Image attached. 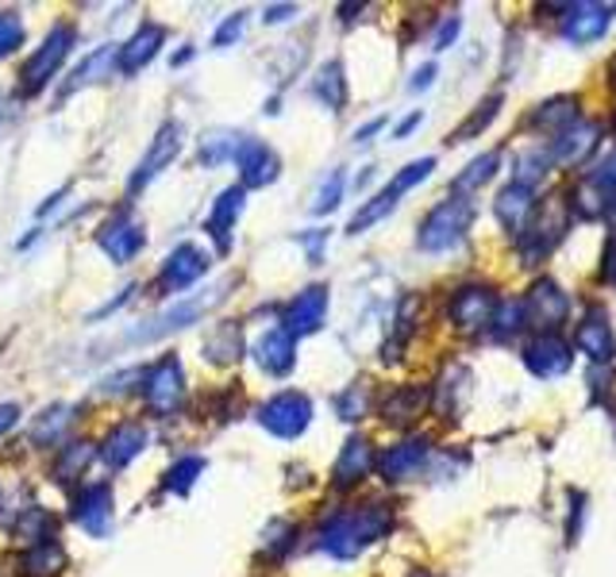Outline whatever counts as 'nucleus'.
<instances>
[{
    "label": "nucleus",
    "instance_id": "obj_49",
    "mask_svg": "<svg viewBox=\"0 0 616 577\" xmlns=\"http://www.w3.org/2000/svg\"><path fill=\"white\" fill-rule=\"evenodd\" d=\"M602 281H605V286H616V239H609V247H605V266H602Z\"/></svg>",
    "mask_w": 616,
    "mask_h": 577
},
{
    "label": "nucleus",
    "instance_id": "obj_7",
    "mask_svg": "<svg viewBox=\"0 0 616 577\" xmlns=\"http://www.w3.org/2000/svg\"><path fill=\"white\" fill-rule=\"evenodd\" d=\"M258 424L274 439H301L312 424V401L297 389H281L270 401L258 404Z\"/></svg>",
    "mask_w": 616,
    "mask_h": 577
},
{
    "label": "nucleus",
    "instance_id": "obj_27",
    "mask_svg": "<svg viewBox=\"0 0 616 577\" xmlns=\"http://www.w3.org/2000/svg\"><path fill=\"white\" fill-rule=\"evenodd\" d=\"M594 146H597V124H582V120H574L571 127H563V132L551 140V146H547L551 166H555V162H563V166H574V162L586 158Z\"/></svg>",
    "mask_w": 616,
    "mask_h": 577
},
{
    "label": "nucleus",
    "instance_id": "obj_23",
    "mask_svg": "<svg viewBox=\"0 0 616 577\" xmlns=\"http://www.w3.org/2000/svg\"><path fill=\"white\" fill-rule=\"evenodd\" d=\"M243 205H247V189H243V185H228V189L213 200V213H208V219H205V231L216 239V250H220V255H228L232 250V227H235V219L243 216Z\"/></svg>",
    "mask_w": 616,
    "mask_h": 577
},
{
    "label": "nucleus",
    "instance_id": "obj_40",
    "mask_svg": "<svg viewBox=\"0 0 616 577\" xmlns=\"http://www.w3.org/2000/svg\"><path fill=\"white\" fill-rule=\"evenodd\" d=\"M294 547H297V524H289V519H274V524L266 527V535H263V550H266V558H274V563H281V558H286Z\"/></svg>",
    "mask_w": 616,
    "mask_h": 577
},
{
    "label": "nucleus",
    "instance_id": "obj_58",
    "mask_svg": "<svg viewBox=\"0 0 616 577\" xmlns=\"http://www.w3.org/2000/svg\"><path fill=\"white\" fill-rule=\"evenodd\" d=\"M0 116H4V112H0Z\"/></svg>",
    "mask_w": 616,
    "mask_h": 577
},
{
    "label": "nucleus",
    "instance_id": "obj_6",
    "mask_svg": "<svg viewBox=\"0 0 616 577\" xmlns=\"http://www.w3.org/2000/svg\"><path fill=\"white\" fill-rule=\"evenodd\" d=\"M140 393H143L147 412H151V416H158V420L174 416V412L182 409V401H185V373H182L177 354H162L158 362L147 365Z\"/></svg>",
    "mask_w": 616,
    "mask_h": 577
},
{
    "label": "nucleus",
    "instance_id": "obj_31",
    "mask_svg": "<svg viewBox=\"0 0 616 577\" xmlns=\"http://www.w3.org/2000/svg\"><path fill=\"white\" fill-rule=\"evenodd\" d=\"M312 96H316L320 104H328L331 112H343V104H347L343 62L331 59V62H324V66L316 70V78H312Z\"/></svg>",
    "mask_w": 616,
    "mask_h": 577
},
{
    "label": "nucleus",
    "instance_id": "obj_39",
    "mask_svg": "<svg viewBox=\"0 0 616 577\" xmlns=\"http://www.w3.org/2000/svg\"><path fill=\"white\" fill-rule=\"evenodd\" d=\"M393 208H397V197H393V193H389V189H382V193H378V197H370L367 205H362L359 213L351 216V224H347V235H362L370 224H378V219H386L389 213H393Z\"/></svg>",
    "mask_w": 616,
    "mask_h": 577
},
{
    "label": "nucleus",
    "instance_id": "obj_47",
    "mask_svg": "<svg viewBox=\"0 0 616 577\" xmlns=\"http://www.w3.org/2000/svg\"><path fill=\"white\" fill-rule=\"evenodd\" d=\"M459 31H462V20H459V16H451V20H443L440 35H435V51H448V47L455 43Z\"/></svg>",
    "mask_w": 616,
    "mask_h": 577
},
{
    "label": "nucleus",
    "instance_id": "obj_32",
    "mask_svg": "<svg viewBox=\"0 0 616 577\" xmlns=\"http://www.w3.org/2000/svg\"><path fill=\"white\" fill-rule=\"evenodd\" d=\"M116 54H120V47H101V51L89 54V59L74 70V78H70L66 85H62V96L78 93V89L93 85V81L112 78V70H116Z\"/></svg>",
    "mask_w": 616,
    "mask_h": 577
},
{
    "label": "nucleus",
    "instance_id": "obj_15",
    "mask_svg": "<svg viewBox=\"0 0 616 577\" xmlns=\"http://www.w3.org/2000/svg\"><path fill=\"white\" fill-rule=\"evenodd\" d=\"M328 320V286H308L289 300L286 316H281V328L289 331L294 339L316 336Z\"/></svg>",
    "mask_w": 616,
    "mask_h": 577
},
{
    "label": "nucleus",
    "instance_id": "obj_25",
    "mask_svg": "<svg viewBox=\"0 0 616 577\" xmlns=\"http://www.w3.org/2000/svg\"><path fill=\"white\" fill-rule=\"evenodd\" d=\"M432 404V389L428 385H397L389 389V396L382 401V420L386 424H412V420L424 416V409Z\"/></svg>",
    "mask_w": 616,
    "mask_h": 577
},
{
    "label": "nucleus",
    "instance_id": "obj_11",
    "mask_svg": "<svg viewBox=\"0 0 616 577\" xmlns=\"http://www.w3.org/2000/svg\"><path fill=\"white\" fill-rule=\"evenodd\" d=\"M205 274H208V255L197 247V243H182V247L170 250L166 262H162V270H158L162 297H174V292L197 286Z\"/></svg>",
    "mask_w": 616,
    "mask_h": 577
},
{
    "label": "nucleus",
    "instance_id": "obj_9",
    "mask_svg": "<svg viewBox=\"0 0 616 577\" xmlns=\"http://www.w3.org/2000/svg\"><path fill=\"white\" fill-rule=\"evenodd\" d=\"M524 305V328H532L536 336H555V328L571 312V300H566L563 286H555L551 278H540L528 289V297H521Z\"/></svg>",
    "mask_w": 616,
    "mask_h": 577
},
{
    "label": "nucleus",
    "instance_id": "obj_13",
    "mask_svg": "<svg viewBox=\"0 0 616 577\" xmlns=\"http://www.w3.org/2000/svg\"><path fill=\"white\" fill-rule=\"evenodd\" d=\"M147 446H151V432L143 420H120V424L104 435V443L96 446V454H101L109 470H127Z\"/></svg>",
    "mask_w": 616,
    "mask_h": 577
},
{
    "label": "nucleus",
    "instance_id": "obj_1",
    "mask_svg": "<svg viewBox=\"0 0 616 577\" xmlns=\"http://www.w3.org/2000/svg\"><path fill=\"white\" fill-rule=\"evenodd\" d=\"M389 527H393V508L382 505V501L339 508L324 519L320 550L336 558V563H351V558H359L367 547H374L378 539H386Z\"/></svg>",
    "mask_w": 616,
    "mask_h": 577
},
{
    "label": "nucleus",
    "instance_id": "obj_53",
    "mask_svg": "<svg viewBox=\"0 0 616 577\" xmlns=\"http://www.w3.org/2000/svg\"><path fill=\"white\" fill-rule=\"evenodd\" d=\"M382 127H386V116L370 120V124H362V127H359V132H355V140H359V143H367V140H370V135H378V132H382Z\"/></svg>",
    "mask_w": 616,
    "mask_h": 577
},
{
    "label": "nucleus",
    "instance_id": "obj_2",
    "mask_svg": "<svg viewBox=\"0 0 616 577\" xmlns=\"http://www.w3.org/2000/svg\"><path fill=\"white\" fill-rule=\"evenodd\" d=\"M78 47V28L74 23H54L51 31H47L43 47H39L35 54H31L28 62H23V73H20V93L23 96H35L43 93L47 85H51V78L62 70V62L70 59V51Z\"/></svg>",
    "mask_w": 616,
    "mask_h": 577
},
{
    "label": "nucleus",
    "instance_id": "obj_16",
    "mask_svg": "<svg viewBox=\"0 0 616 577\" xmlns=\"http://www.w3.org/2000/svg\"><path fill=\"white\" fill-rule=\"evenodd\" d=\"M493 312H497V292L490 286H462L448 305L451 323L462 331H482L490 328Z\"/></svg>",
    "mask_w": 616,
    "mask_h": 577
},
{
    "label": "nucleus",
    "instance_id": "obj_17",
    "mask_svg": "<svg viewBox=\"0 0 616 577\" xmlns=\"http://www.w3.org/2000/svg\"><path fill=\"white\" fill-rule=\"evenodd\" d=\"M374 458L378 454H374V446H370V439L351 435L343 443V451H339L336 466H331V485H336V490H355V485L370 477Z\"/></svg>",
    "mask_w": 616,
    "mask_h": 577
},
{
    "label": "nucleus",
    "instance_id": "obj_48",
    "mask_svg": "<svg viewBox=\"0 0 616 577\" xmlns=\"http://www.w3.org/2000/svg\"><path fill=\"white\" fill-rule=\"evenodd\" d=\"M297 239H301V247L308 250V262H320V247L328 243V231H320V227H316L312 235H297Z\"/></svg>",
    "mask_w": 616,
    "mask_h": 577
},
{
    "label": "nucleus",
    "instance_id": "obj_50",
    "mask_svg": "<svg viewBox=\"0 0 616 577\" xmlns=\"http://www.w3.org/2000/svg\"><path fill=\"white\" fill-rule=\"evenodd\" d=\"M432 81H435V66H432V62H428V66H420L417 73H412L409 89H412V93H420V89H428V85H432Z\"/></svg>",
    "mask_w": 616,
    "mask_h": 577
},
{
    "label": "nucleus",
    "instance_id": "obj_28",
    "mask_svg": "<svg viewBox=\"0 0 616 577\" xmlns=\"http://www.w3.org/2000/svg\"><path fill=\"white\" fill-rule=\"evenodd\" d=\"M201 354H205L213 365H232L243 359V323L239 320H224L216 323L213 331L201 343Z\"/></svg>",
    "mask_w": 616,
    "mask_h": 577
},
{
    "label": "nucleus",
    "instance_id": "obj_12",
    "mask_svg": "<svg viewBox=\"0 0 616 577\" xmlns=\"http://www.w3.org/2000/svg\"><path fill=\"white\" fill-rule=\"evenodd\" d=\"M232 162H235V169H239L243 189H266V185H274L281 174V158L274 154V146H266L263 140H250V135H243Z\"/></svg>",
    "mask_w": 616,
    "mask_h": 577
},
{
    "label": "nucleus",
    "instance_id": "obj_45",
    "mask_svg": "<svg viewBox=\"0 0 616 577\" xmlns=\"http://www.w3.org/2000/svg\"><path fill=\"white\" fill-rule=\"evenodd\" d=\"M432 169H435V158H417V162H409V166H404L401 174H397L393 182L386 185V189L393 193V197H401V193H409L412 185L424 182V177L432 174Z\"/></svg>",
    "mask_w": 616,
    "mask_h": 577
},
{
    "label": "nucleus",
    "instance_id": "obj_4",
    "mask_svg": "<svg viewBox=\"0 0 616 577\" xmlns=\"http://www.w3.org/2000/svg\"><path fill=\"white\" fill-rule=\"evenodd\" d=\"M470 216H474V208H470L466 197H451V200H443V205H435L432 213L424 216V224H420L417 247L428 250V255H443V250L459 247L462 235H466V227H470Z\"/></svg>",
    "mask_w": 616,
    "mask_h": 577
},
{
    "label": "nucleus",
    "instance_id": "obj_56",
    "mask_svg": "<svg viewBox=\"0 0 616 577\" xmlns=\"http://www.w3.org/2000/svg\"><path fill=\"white\" fill-rule=\"evenodd\" d=\"M409 577H432V574H428V570H417V574H409Z\"/></svg>",
    "mask_w": 616,
    "mask_h": 577
},
{
    "label": "nucleus",
    "instance_id": "obj_37",
    "mask_svg": "<svg viewBox=\"0 0 616 577\" xmlns=\"http://www.w3.org/2000/svg\"><path fill=\"white\" fill-rule=\"evenodd\" d=\"M205 466L208 462L201 458V454H185V458H177L174 466L166 470V493H174V497H185V493L193 490V485H197V477L205 474Z\"/></svg>",
    "mask_w": 616,
    "mask_h": 577
},
{
    "label": "nucleus",
    "instance_id": "obj_43",
    "mask_svg": "<svg viewBox=\"0 0 616 577\" xmlns=\"http://www.w3.org/2000/svg\"><path fill=\"white\" fill-rule=\"evenodd\" d=\"M343 185H347V174H343V169H331V174L320 182V189H316L312 213L324 216V213H331V208H339V200H343Z\"/></svg>",
    "mask_w": 616,
    "mask_h": 577
},
{
    "label": "nucleus",
    "instance_id": "obj_35",
    "mask_svg": "<svg viewBox=\"0 0 616 577\" xmlns=\"http://www.w3.org/2000/svg\"><path fill=\"white\" fill-rule=\"evenodd\" d=\"M578 120V96H555V101L540 104L536 116H532V127H547V132H563Z\"/></svg>",
    "mask_w": 616,
    "mask_h": 577
},
{
    "label": "nucleus",
    "instance_id": "obj_54",
    "mask_svg": "<svg viewBox=\"0 0 616 577\" xmlns=\"http://www.w3.org/2000/svg\"><path fill=\"white\" fill-rule=\"evenodd\" d=\"M420 120H424V116H420V112H412V116H409V120H401V124H397V140H404V135H409V132H412V127H417V124H420Z\"/></svg>",
    "mask_w": 616,
    "mask_h": 577
},
{
    "label": "nucleus",
    "instance_id": "obj_26",
    "mask_svg": "<svg viewBox=\"0 0 616 577\" xmlns=\"http://www.w3.org/2000/svg\"><path fill=\"white\" fill-rule=\"evenodd\" d=\"M78 412H81L78 404H51V409H43L28 427L31 446H59L70 435V427L78 424Z\"/></svg>",
    "mask_w": 616,
    "mask_h": 577
},
{
    "label": "nucleus",
    "instance_id": "obj_3",
    "mask_svg": "<svg viewBox=\"0 0 616 577\" xmlns=\"http://www.w3.org/2000/svg\"><path fill=\"white\" fill-rule=\"evenodd\" d=\"M232 286H235V281H232V278H224L220 286H213L208 292H201V297L177 300V305H170L166 312H158V316H154V320L143 323V328H135V331H132V339H135V343H154V339L170 336V331L189 328V323H197L205 312H213V308L220 305L224 297H228V289H232Z\"/></svg>",
    "mask_w": 616,
    "mask_h": 577
},
{
    "label": "nucleus",
    "instance_id": "obj_19",
    "mask_svg": "<svg viewBox=\"0 0 616 577\" xmlns=\"http://www.w3.org/2000/svg\"><path fill=\"white\" fill-rule=\"evenodd\" d=\"M578 197H582V213L589 219L605 216L616 205V151H609L594 169H589L586 189H582Z\"/></svg>",
    "mask_w": 616,
    "mask_h": 577
},
{
    "label": "nucleus",
    "instance_id": "obj_46",
    "mask_svg": "<svg viewBox=\"0 0 616 577\" xmlns=\"http://www.w3.org/2000/svg\"><path fill=\"white\" fill-rule=\"evenodd\" d=\"M243 28H247V12L228 16V20H224L220 28H216L213 47H232V43H239V39H243Z\"/></svg>",
    "mask_w": 616,
    "mask_h": 577
},
{
    "label": "nucleus",
    "instance_id": "obj_24",
    "mask_svg": "<svg viewBox=\"0 0 616 577\" xmlns=\"http://www.w3.org/2000/svg\"><path fill=\"white\" fill-rule=\"evenodd\" d=\"M162 43H166V28H162V23H143V28L135 31V35L127 39L124 47H120L116 70L124 73V78L140 73L143 66H151V62H154V54L162 51Z\"/></svg>",
    "mask_w": 616,
    "mask_h": 577
},
{
    "label": "nucleus",
    "instance_id": "obj_30",
    "mask_svg": "<svg viewBox=\"0 0 616 577\" xmlns=\"http://www.w3.org/2000/svg\"><path fill=\"white\" fill-rule=\"evenodd\" d=\"M605 28H609V8L574 4L571 16H566V23H563V35L571 39V43H594V39L605 35Z\"/></svg>",
    "mask_w": 616,
    "mask_h": 577
},
{
    "label": "nucleus",
    "instance_id": "obj_34",
    "mask_svg": "<svg viewBox=\"0 0 616 577\" xmlns=\"http://www.w3.org/2000/svg\"><path fill=\"white\" fill-rule=\"evenodd\" d=\"M93 458H96V446L85 443V439H81V443L74 439V443L59 446V458H54V482H59V485L74 482V477L85 474Z\"/></svg>",
    "mask_w": 616,
    "mask_h": 577
},
{
    "label": "nucleus",
    "instance_id": "obj_18",
    "mask_svg": "<svg viewBox=\"0 0 616 577\" xmlns=\"http://www.w3.org/2000/svg\"><path fill=\"white\" fill-rule=\"evenodd\" d=\"M578 347L586 351V359L597 362V365H605V362L616 359V331H613V323H609V312H605L602 305H594L586 316H582V323H578Z\"/></svg>",
    "mask_w": 616,
    "mask_h": 577
},
{
    "label": "nucleus",
    "instance_id": "obj_10",
    "mask_svg": "<svg viewBox=\"0 0 616 577\" xmlns=\"http://www.w3.org/2000/svg\"><path fill=\"white\" fill-rule=\"evenodd\" d=\"M182 143H185V127L177 124V120L162 124L158 135H154L151 146H147V154H143V162L135 166V174L127 177V193L135 197L140 189H147V185L162 174V169L174 166V158L182 154Z\"/></svg>",
    "mask_w": 616,
    "mask_h": 577
},
{
    "label": "nucleus",
    "instance_id": "obj_42",
    "mask_svg": "<svg viewBox=\"0 0 616 577\" xmlns=\"http://www.w3.org/2000/svg\"><path fill=\"white\" fill-rule=\"evenodd\" d=\"M501 112V93H493V96H485L482 104H478L474 109V116L466 120V124L459 127L455 135H451V143H466V140H474V135H482L485 127L493 124V116H497Z\"/></svg>",
    "mask_w": 616,
    "mask_h": 577
},
{
    "label": "nucleus",
    "instance_id": "obj_29",
    "mask_svg": "<svg viewBox=\"0 0 616 577\" xmlns=\"http://www.w3.org/2000/svg\"><path fill=\"white\" fill-rule=\"evenodd\" d=\"M12 539L16 543H23V547H39V543H51V539H59V519L51 516V508H39V505H31V508H23L20 516H16V524H12Z\"/></svg>",
    "mask_w": 616,
    "mask_h": 577
},
{
    "label": "nucleus",
    "instance_id": "obj_51",
    "mask_svg": "<svg viewBox=\"0 0 616 577\" xmlns=\"http://www.w3.org/2000/svg\"><path fill=\"white\" fill-rule=\"evenodd\" d=\"M289 16H297V4H270L263 12V20L266 23H281V20H289Z\"/></svg>",
    "mask_w": 616,
    "mask_h": 577
},
{
    "label": "nucleus",
    "instance_id": "obj_57",
    "mask_svg": "<svg viewBox=\"0 0 616 577\" xmlns=\"http://www.w3.org/2000/svg\"><path fill=\"white\" fill-rule=\"evenodd\" d=\"M613 89H616V59H613Z\"/></svg>",
    "mask_w": 616,
    "mask_h": 577
},
{
    "label": "nucleus",
    "instance_id": "obj_22",
    "mask_svg": "<svg viewBox=\"0 0 616 577\" xmlns=\"http://www.w3.org/2000/svg\"><path fill=\"white\" fill-rule=\"evenodd\" d=\"M255 365L266 378H286L297 365V339L286 328H270L255 343Z\"/></svg>",
    "mask_w": 616,
    "mask_h": 577
},
{
    "label": "nucleus",
    "instance_id": "obj_33",
    "mask_svg": "<svg viewBox=\"0 0 616 577\" xmlns=\"http://www.w3.org/2000/svg\"><path fill=\"white\" fill-rule=\"evenodd\" d=\"M62 570H66V547L59 539L23 550V574L28 577H59Z\"/></svg>",
    "mask_w": 616,
    "mask_h": 577
},
{
    "label": "nucleus",
    "instance_id": "obj_14",
    "mask_svg": "<svg viewBox=\"0 0 616 577\" xmlns=\"http://www.w3.org/2000/svg\"><path fill=\"white\" fill-rule=\"evenodd\" d=\"M428 458H432V443H428L424 435H412V439H404V443H397V446H389V451L378 454L374 466L389 485H397V482L417 477Z\"/></svg>",
    "mask_w": 616,
    "mask_h": 577
},
{
    "label": "nucleus",
    "instance_id": "obj_55",
    "mask_svg": "<svg viewBox=\"0 0 616 577\" xmlns=\"http://www.w3.org/2000/svg\"><path fill=\"white\" fill-rule=\"evenodd\" d=\"M189 59H193V51H189V47H185V51L177 54V59H170V62H174V66H185V62H189Z\"/></svg>",
    "mask_w": 616,
    "mask_h": 577
},
{
    "label": "nucleus",
    "instance_id": "obj_38",
    "mask_svg": "<svg viewBox=\"0 0 616 577\" xmlns=\"http://www.w3.org/2000/svg\"><path fill=\"white\" fill-rule=\"evenodd\" d=\"M497 166H501V154H497V151L478 154V158L470 162V166L455 177V193H474V189H482V185L490 182L493 174H497Z\"/></svg>",
    "mask_w": 616,
    "mask_h": 577
},
{
    "label": "nucleus",
    "instance_id": "obj_20",
    "mask_svg": "<svg viewBox=\"0 0 616 577\" xmlns=\"http://www.w3.org/2000/svg\"><path fill=\"white\" fill-rule=\"evenodd\" d=\"M524 365H528L536 378H563L571 370V347L558 336H532L521 351Z\"/></svg>",
    "mask_w": 616,
    "mask_h": 577
},
{
    "label": "nucleus",
    "instance_id": "obj_44",
    "mask_svg": "<svg viewBox=\"0 0 616 577\" xmlns=\"http://www.w3.org/2000/svg\"><path fill=\"white\" fill-rule=\"evenodd\" d=\"M23 20L20 12H12V8H0V59H8V54H16L23 47Z\"/></svg>",
    "mask_w": 616,
    "mask_h": 577
},
{
    "label": "nucleus",
    "instance_id": "obj_52",
    "mask_svg": "<svg viewBox=\"0 0 616 577\" xmlns=\"http://www.w3.org/2000/svg\"><path fill=\"white\" fill-rule=\"evenodd\" d=\"M20 420V404H0V435H8Z\"/></svg>",
    "mask_w": 616,
    "mask_h": 577
},
{
    "label": "nucleus",
    "instance_id": "obj_21",
    "mask_svg": "<svg viewBox=\"0 0 616 577\" xmlns=\"http://www.w3.org/2000/svg\"><path fill=\"white\" fill-rule=\"evenodd\" d=\"M493 216H497V224L505 227V231L521 235L524 227L532 224V216H536V189H528V185H521V182H509L505 189L497 193V200H493Z\"/></svg>",
    "mask_w": 616,
    "mask_h": 577
},
{
    "label": "nucleus",
    "instance_id": "obj_36",
    "mask_svg": "<svg viewBox=\"0 0 616 577\" xmlns=\"http://www.w3.org/2000/svg\"><path fill=\"white\" fill-rule=\"evenodd\" d=\"M239 143H243V135L228 132V127L208 132L205 140H201V151H197L201 166H220V162H232L235 151H239Z\"/></svg>",
    "mask_w": 616,
    "mask_h": 577
},
{
    "label": "nucleus",
    "instance_id": "obj_5",
    "mask_svg": "<svg viewBox=\"0 0 616 577\" xmlns=\"http://www.w3.org/2000/svg\"><path fill=\"white\" fill-rule=\"evenodd\" d=\"M96 247L104 250V258H109L112 266H127L140 258V250L147 247V227H143V219L135 216L132 200L120 205L116 213L104 219L101 231H96Z\"/></svg>",
    "mask_w": 616,
    "mask_h": 577
},
{
    "label": "nucleus",
    "instance_id": "obj_41",
    "mask_svg": "<svg viewBox=\"0 0 616 577\" xmlns=\"http://www.w3.org/2000/svg\"><path fill=\"white\" fill-rule=\"evenodd\" d=\"M336 412H339V420H347V424H355V420L367 416V412H370L367 381H355V385H347L343 393L336 396Z\"/></svg>",
    "mask_w": 616,
    "mask_h": 577
},
{
    "label": "nucleus",
    "instance_id": "obj_8",
    "mask_svg": "<svg viewBox=\"0 0 616 577\" xmlns=\"http://www.w3.org/2000/svg\"><path fill=\"white\" fill-rule=\"evenodd\" d=\"M70 519L89 535V539H104L116 524V493L109 482H89L74 493V508Z\"/></svg>",
    "mask_w": 616,
    "mask_h": 577
}]
</instances>
